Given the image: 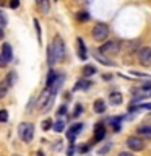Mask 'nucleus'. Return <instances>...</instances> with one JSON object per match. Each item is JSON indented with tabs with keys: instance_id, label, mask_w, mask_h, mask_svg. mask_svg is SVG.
<instances>
[{
	"instance_id": "f257e3e1",
	"label": "nucleus",
	"mask_w": 151,
	"mask_h": 156,
	"mask_svg": "<svg viewBox=\"0 0 151 156\" xmlns=\"http://www.w3.org/2000/svg\"><path fill=\"white\" fill-rule=\"evenodd\" d=\"M120 47H122V42L117 41V39H112V41H107V42L102 44L97 52H101L102 55H106V57L107 55H117V54L120 52Z\"/></svg>"
},
{
	"instance_id": "f03ea898",
	"label": "nucleus",
	"mask_w": 151,
	"mask_h": 156,
	"mask_svg": "<svg viewBox=\"0 0 151 156\" xmlns=\"http://www.w3.org/2000/svg\"><path fill=\"white\" fill-rule=\"evenodd\" d=\"M18 136L24 141V143H29L34 136V125L31 122H21V124L18 125Z\"/></svg>"
},
{
	"instance_id": "7ed1b4c3",
	"label": "nucleus",
	"mask_w": 151,
	"mask_h": 156,
	"mask_svg": "<svg viewBox=\"0 0 151 156\" xmlns=\"http://www.w3.org/2000/svg\"><path fill=\"white\" fill-rule=\"evenodd\" d=\"M107 36H109V26H107L106 23L94 24V28H93V39H94V41L102 42L107 39Z\"/></svg>"
},
{
	"instance_id": "20e7f679",
	"label": "nucleus",
	"mask_w": 151,
	"mask_h": 156,
	"mask_svg": "<svg viewBox=\"0 0 151 156\" xmlns=\"http://www.w3.org/2000/svg\"><path fill=\"white\" fill-rule=\"evenodd\" d=\"M51 47H52V51H54V55H55V60H57V62H62L63 58H65V46H63L62 37L57 36V37L52 41Z\"/></svg>"
},
{
	"instance_id": "39448f33",
	"label": "nucleus",
	"mask_w": 151,
	"mask_h": 156,
	"mask_svg": "<svg viewBox=\"0 0 151 156\" xmlns=\"http://www.w3.org/2000/svg\"><path fill=\"white\" fill-rule=\"evenodd\" d=\"M127 146H128V150H132V151H143L145 150V140L138 135L128 136V138H127Z\"/></svg>"
},
{
	"instance_id": "423d86ee",
	"label": "nucleus",
	"mask_w": 151,
	"mask_h": 156,
	"mask_svg": "<svg viewBox=\"0 0 151 156\" xmlns=\"http://www.w3.org/2000/svg\"><path fill=\"white\" fill-rule=\"evenodd\" d=\"M138 60L141 62V65L149 67L151 65V47H141L138 51Z\"/></svg>"
},
{
	"instance_id": "0eeeda50",
	"label": "nucleus",
	"mask_w": 151,
	"mask_h": 156,
	"mask_svg": "<svg viewBox=\"0 0 151 156\" xmlns=\"http://www.w3.org/2000/svg\"><path fill=\"white\" fill-rule=\"evenodd\" d=\"M52 96V91H51V88H46L42 93H41V96H39V99H37V109H42L44 106H46V102L49 101V98Z\"/></svg>"
},
{
	"instance_id": "6e6552de",
	"label": "nucleus",
	"mask_w": 151,
	"mask_h": 156,
	"mask_svg": "<svg viewBox=\"0 0 151 156\" xmlns=\"http://www.w3.org/2000/svg\"><path fill=\"white\" fill-rule=\"evenodd\" d=\"M81 129H83V124H73L70 129L67 130V138L73 141V140H75V136L81 132Z\"/></svg>"
},
{
	"instance_id": "1a4fd4ad",
	"label": "nucleus",
	"mask_w": 151,
	"mask_h": 156,
	"mask_svg": "<svg viewBox=\"0 0 151 156\" xmlns=\"http://www.w3.org/2000/svg\"><path fill=\"white\" fill-rule=\"evenodd\" d=\"M76 44H78V57H80L81 60H86V58H88V52H86V46H85V42H83V39L78 37Z\"/></svg>"
},
{
	"instance_id": "9d476101",
	"label": "nucleus",
	"mask_w": 151,
	"mask_h": 156,
	"mask_svg": "<svg viewBox=\"0 0 151 156\" xmlns=\"http://www.w3.org/2000/svg\"><path fill=\"white\" fill-rule=\"evenodd\" d=\"M122 93L120 91H112L111 94H109V102L112 106H119V104H122Z\"/></svg>"
},
{
	"instance_id": "9b49d317",
	"label": "nucleus",
	"mask_w": 151,
	"mask_h": 156,
	"mask_svg": "<svg viewBox=\"0 0 151 156\" xmlns=\"http://www.w3.org/2000/svg\"><path fill=\"white\" fill-rule=\"evenodd\" d=\"M104 136H106L104 125H102V124H97V125L94 127V140H96V141H101Z\"/></svg>"
},
{
	"instance_id": "f8f14e48",
	"label": "nucleus",
	"mask_w": 151,
	"mask_h": 156,
	"mask_svg": "<svg viewBox=\"0 0 151 156\" xmlns=\"http://www.w3.org/2000/svg\"><path fill=\"white\" fill-rule=\"evenodd\" d=\"M94 58H96L97 62H101L102 65H107V67L114 65V63H112V60H111V58H107L106 55H102L101 52H94Z\"/></svg>"
},
{
	"instance_id": "ddd939ff",
	"label": "nucleus",
	"mask_w": 151,
	"mask_h": 156,
	"mask_svg": "<svg viewBox=\"0 0 151 156\" xmlns=\"http://www.w3.org/2000/svg\"><path fill=\"white\" fill-rule=\"evenodd\" d=\"M2 55H3L5 58H7L8 62L13 58V54H12V46H10L8 42H5L3 46H2Z\"/></svg>"
},
{
	"instance_id": "4468645a",
	"label": "nucleus",
	"mask_w": 151,
	"mask_h": 156,
	"mask_svg": "<svg viewBox=\"0 0 151 156\" xmlns=\"http://www.w3.org/2000/svg\"><path fill=\"white\" fill-rule=\"evenodd\" d=\"M93 109H94V112H97V114H102V112H106V102L102 99H96L94 104H93Z\"/></svg>"
},
{
	"instance_id": "2eb2a0df",
	"label": "nucleus",
	"mask_w": 151,
	"mask_h": 156,
	"mask_svg": "<svg viewBox=\"0 0 151 156\" xmlns=\"http://www.w3.org/2000/svg\"><path fill=\"white\" fill-rule=\"evenodd\" d=\"M90 86H91V81H88L86 78H83V80L76 81V85L73 86V91H78V90H88Z\"/></svg>"
},
{
	"instance_id": "dca6fc26",
	"label": "nucleus",
	"mask_w": 151,
	"mask_h": 156,
	"mask_svg": "<svg viewBox=\"0 0 151 156\" xmlns=\"http://www.w3.org/2000/svg\"><path fill=\"white\" fill-rule=\"evenodd\" d=\"M10 88H12V86L8 85L7 80H2V81H0V98H5V96H7V93H8Z\"/></svg>"
},
{
	"instance_id": "f3484780",
	"label": "nucleus",
	"mask_w": 151,
	"mask_h": 156,
	"mask_svg": "<svg viewBox=\"0 0 151 156\" xmlns=\"http://www.w3.org/2000/svg\"><path fill=\"white\" fill-rule=\"evenodd\" d=\"M57 76H58V73H57V72H54V70H51V72L47 73V81H46L47 88H51V86H52V83L57 80Z\"/></svg>"
},
{
	"instance_id": "a211bd4d",
	"label": "nucleus",
	"mask_w": 151,
	"mask_h": 156,
	"mask_svg": "<svg viewBox=\"0 0 151 156\" xmlns=\"http://www.w3.org/2000/svg\"><path fill=\"white\" fill-rule=\"evenodd\" d=\"M138 136L151 138V127H140V129H138Z\"/></svg>"
},
{
	"instance_id": "6ab92c4d",
	"label": "nucleus",
	"mask_w": 151,
	"mask_h": 156,
	"mask_svg": "<svg viewBox=\"0 0 151 156\" xmlns=\"http://www.w3.org/2000/svg\"><path fill=\"white\" fill-rule=\"evenodd\" d=\"M55 62H57V60H55V55H54V51H52V47L49 46V49H47V63L52 67Z\"/></svg>"
},
{
	"instance_id": "aec40b11",
	"label": "nucleus",
	"mask_w": 151,
	"mask_h": 156,
	"mask_svg": "<svg viewBox=\"0 0 151 156\" xmlns=\"http://www.w3.org/2000/svg\"><path fill=\"white\" fill-rule=\"evenodd\" d=\"M63 129H65V122L63 120H57L55 124H52V130L57 132V133L58 132H63Z\"/></svg>"
},
{
	"instance_id": "412c9836",
	"label": "nucleus",
	"mask_w": 151,
	"mask_h": 156,
	"mask_svg": "<svg viewBox=\"0 0 151 156\" xmlns=\"http://www.w3.org/2000/svg\"><path fill=\"white\" fill-rule=\"evenodd\" d=\"M94 73H96V68L91 67V65H86L85 68H83V75H85L86 78H88V76H93Z\"/></svg>"
},
{
	"instance_id": "4be33fe9",
	"label": "nucleus",
	"mask_w": 151,
	"mask_h": 156,
	"mask_svg": "<svg viewBox=\"0 0 151 156\" xmlns=\"http://www.w3.org/2000/svg\"><path fill=\"white\" fill-rule=\"evenodd\" d=\"M54 101H55V94H54V93H52V96L49 98V101L46 102V106H44V107H42L41 111H42V112H47V111H49V109H51V107H52V104H54Z\"/></svg>"
},
{
	"instance_id": "5701e85b",
	"label": "nucleus",
	"mask_w": 151,
	"mask_h": 156,
	"mask_svg": "<svg viewBox=\"0 0 151 156\" xmlns=\"http://www.w3.org/2000/svg\"><path fill=\"white\" fill-rule=\"evenodd\" d=\"M5 80L8 81V85H10V86H13V83L16 81V73H15V72H10L8 75H7V78H5Z\"/></svg>"
},
{
	"instance_id": "b1692460",
	"label": "nucleus",
	"mask_w": 151,
	"mask_h": 156,
	"mask_svg": "<svg viewBox=\"0 0 151 156\" xmlns=\"http://www.w3.org/2000/svg\"><path fill=\"white\" fill-rule=\"evenodd\" d=\"M76 20L78 21H88V20H90V13L88 12H80L76 15Z\"/></svg>"
},
{
	"instance_id": "393cba45",
	"label": "nucleus",
	"mask_w": 151,
	"mask_h": 156,
	"mask_svg": "<svg viewBox=\"0 0 151 156\" xmlns=\"http://www.w3.org/2000/svg\"><path fill=\"white\" fill-rule=\"evenodd\" d=\"M39 7H41V12L42 13H49V10H51V3H49V0H44Z\"/></svg>"
},
{
	"instance_id": "a878e982",
	"label": "nucleus",
	"mask_w": 151,
	"mask_h": 156,
	"mask_svg": "<svg viewBox=\"0 0 151 156\" xmlns=\"http://www.w3.org/2000/svg\"><path fill=\"white\" fill-rule=\"evenodd\" d=\"M51 129H52V120L51 119L44 120L42 122V130H51Z\"/></svg>"
},
{
	"instance_id": "bb28decb",
	"label": "nucleus",
	"mask_w": 151,
	"mask_h": 156,
	"mask_svg": "<svg viewBox=\"0 0 151 156\" xmlns=\"http://www.w3.org/2000/svg\"><path fill=\"white\" fill-rule=\"evenodd\" d=\"M7 23H8L7 16H5V13L0 10V26H7Z\"/></svg>"
},
{
	"instance_id": "cd10ccee",
	"label": "nucleus",
	"mask_w": 151,
	"mask_h": 156,
	"mask_svg": "<svg viewBox=\"0 0 151 156\" xmlns=\"http://www.w3.org/2000/svg\"><path fill=\"white\" fill-rule=\"evenodd\" d=\"M65 114H67V104H62L60 107H58V111H57V115L62 117V115H65Z\"/></svg>"
},
{
	"instance_id": "c85d7f7f",
	"label": "nucleus",
	"mask_w": 151,
	"mask_h": 156,
	"mask_svg": "<svg viewBox=\"0 0 151 156\" xmlns=\"http://www.w3.org/2000/svg\"><path fill=\"white\" fill-rule=\"evenodd\" d=\"M111 148H112V143H107V145L102 146V148H101L99 151H97V153H99V154H106V153H107V151H109Z\"/></svg>"
},
{
	"instance_id": "c756f323",
	"label": "nucleus",
	"mask_w": 151,
	"mask_h": 156,
	"mask_svg": "<svg viewBox=\"0 0 151 156\" xmlns=\"http://www.w3.org/2000/svg\"><path fill=\"white\" fill-rule=\"evenodd\" d=\"M7 120H8V112L5 109H2L0 111V122H7Z\"/></svg>"
},
{
	"instance_id": "7c9ffc66",
	"label": "nucleus",
	"mask_w": 151,
	"mask_h": 156,
	"mask_svg": "<svg viewBox=\"0 0 151 156\" xmlns=\"http://www.w3.org/2000/svg\"><path fill=\"white\" fill-rule=\"evenodd\" d=\"M34 26H36V33H37V41H39V44H41V28H39L37 20H34Z\"/></svg>"
},
{
	"instance_id": "2f4dec72",
	"label": "nucleus",
	"mask_w": 151,
	"mask_h": 156,
	"mask_svg": "<svg viewBox=\"0 0 151 156\" xmlns=\"http://www.w3.org/2000/svg\"><path fill=\"white\" fill-rule=\"evenodd\" d=\"M81 111H83V106L81 104H76V107H75V112H73V117H78L81 114Z\"/></svg>"
},
{
	"instance_id": "473e14b6",
	"label": "nucleus",
	"mask_w": 151,
	"mask_h": 156,
	"mask_svg": "<svg viewBox=\"0 0 151 156\" xmlns=\"http://www.w3.org/2000/svg\"><path fill=\"white\" fill-rule=\"evenodd\" d=\"M7 65H8V60H7V58H5V57L2 55V54H0V67H2V68H5Z\"/></svg>"
},
{
	"instance_id": "72a5a7b5",
	"label": "nucleus",
	"mask_w": 151,
	"mask_h": 156,
	"mask_svg": "<svg viewBox=\"0 0 151 156\" xmlns=\"http://www.w3.org/2000/svg\"><path fill=\"white\" fill-rule=\"evenodd\" d=\"M19 7V0H12V2H10V8H18Z\"/></svg>"
},
{
	"instance_id": "f704fd0d",
	"label": "nucleus",
	"mask_w": 151,
	"mask_h": 156,
	"mask_svg": "<svg viewBox=\"0 0 151 156\" xmlns=\"http://www.w3.org/2000/svg\"><path fill=\"white\" fill-rule=\"evenodd\" d=\"M141 88H143L145 91H148V90H151V80H148V81H145V83H143V86H141Z\"/></svg>"
},
{
	"instance_id": "c9c22d12",
	"label": "nucleus",
	"mask_w": 151,
	"mask_h": 156,
	"mask_svg": "<svg viewBox=\"0 0 151 156\" xmlns=\"http://www.w3.org/2000/svg\"><path fill=\"white\" fill-rule=\"evenodd\" d=\"M73 153H75V145H73V143H70V148L67 150V154H68V156H72Z\"/></svg>"
},
{
	"instance_id": "e433bc0d",
	"label": "nucleus",
	"mask_w": 151,
	"mask_h": 156,
	"mask_svg": "<svg viewBox=\"0 0 151 156\" xmlns=\"http://www.w3.org/2000/svg\"><path fill=\"white\" fill-rule=\"evenodd\" d=\"M88 150H90V146H88V145H83V146H80V148H78V151H80V153H86Z\"/></svg>"
},
{
	"instance_id": "4c0bfd02",
	"label": "nucleus",
	"mask_w": 151,
	"mask_h": 156,
	"mask_svg": "<svg viewBox=\"0 0 151 156\" xmlns=\"http://www.w3.org/2000/svg\"><path fill=\"white\" fill-rule=\"evenodd\" d=\"M119 156H133V153H130V151H122Z\"/></svg>"
},
{
	"instance_id": "58836bf2",
	"label": "nucleus",
	"mask_w": 151,
	"mask_h": 156,
	"mask_svg": "<svg viewBox=\"0 0 151 156\" xmlns=\"http://www.w3.org/2000/svg\"><path fill=\"white\" fill-rule=\"evenodd\" d=\"M0 39H3V26H0Z\"/></svg>"
},
{
	"instance_id": "ea45409f",
	"label": "nucleus",
	"mask_w": 151,
	"mask_h": 156,
	"mask_svg": "<svg viewBox=\"0 0 151 156\" xmlns=\"http://www.w3.org/2000/svg\"><path fill=\"white\" fill-rule=\"evenodd\" d=\"M42 2H44V0H36V3H37V5H41Z\"/></svg>"
},
{
	"instance_id": "a19ab883",
	"label": "nucleus",
	"mask_w": 151,
	"mask_h": 156,
	"mask_svg": "<svg viewBox=\"0 0 151 156\" xmlns=\"http://www.w3.org/2000/svg\"><path fill=\"white\" fill-rule=\"evenodd\" d=\"M37 156H44V153L42 151H37Z\"/></svg>"
},
{
	"instance_id": "79ce46f5",
	"label": "nucleus",
	"mask_w": 151,
	"mask_h": 156,
	"mask_svg": "<svg viewBox=\"0 0 151 156\" xmlns=\"http://www.w3.org/2000/svg\"><path fill=\"white\" fill-rule=\"evenodd\" d=\"M15 156H19V154H15Z\"/></svg>"
},
{
	"instance_id": "37998d69",
	"label": "nucleus",
	"mask_w": 151,
	"mask_h": 156,
	"mask_svg": "<svg viewBox=\"0 0 151 156\" xmlns=\"http://www.w3.org/2000/svg\"><path fill=\"white\" fill-rule=\"evenodd\" d=\"M149 94H151V91H149Z\"/></svg>"
}]
</instances>
